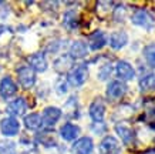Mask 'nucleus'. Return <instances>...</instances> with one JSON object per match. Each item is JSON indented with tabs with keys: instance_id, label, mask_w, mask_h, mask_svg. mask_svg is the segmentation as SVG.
<instances>
[{
	"instance_id": "1a4fd4ad",
	"label": "nucleus",
	"mask_w": 155,
	"mask_h": 154,
	"mask_svg": "<svg viewBox=\"0 0 155 154\" xmlns=\"http://www.w3.org/2000/svg\"><path fill=\"white\" fill-rule=\"evenodd\" d=\"M90 116L95 123H103L104 116H105V104L103 98L97 97L90 106Z\"/></svg>"
},
{
	"instance_id": "f257e3e1",
	"label": "nucleus",
	"mask_w": 155,
	"mask_h": 154,
	"mask_svg": "<svg viewBox=\"0 0 155 154\" xmlns=\"http://www.w3.org/2000/svg\"><path fill=\"white\" fill-rule=\"evenodd\" d=\"M131 22L135 26H140L145 30H151L155 24V19L152 17V14L145 9H137L131 16Z\"/></svg>"
},
{
	"instance_id": "4be33fe9",
	"label": "nucleus",
	"mask_w": 155,
	"mask_h": 154,
	"mask_svg": "<svg viewBox=\"0 0 155 154\" xmlns=\"http://www.w3.org/2000/svg\"><path fill=\"white\" fill-rule=\"evenodd\" d=\"M155 89V74H147L140 80V90L142 93H148Z\"/></svg>"
},
{
	"instance_id": "39448f33",
	"label": "nucleus",
	"mask_w": 155,
	"mask_h": 154,
	"mask_svg": "<svg viewBox=\"0 0 155 154\" xmlns=\"http://www.w3.org/2000/svg\"><path fill=\"white\" fill-rule=\"evenodd\" d=\"M127 91V86L124 83H121L120 80H115V81H111L107 87V97L108 100H120L121 97H124V94Z\"/></svg>"
},
{
	"instance_id": "c85d7f7f",
	"label": "nucleus",
	"mask_w": 155,
	"mask_h": 154,
	"mask_svg": "<svg viewBox=\"0 0 155 154\" xmlns=\"http://www.w3.org/2000/svg\"><path fill=\"white\" fill-rule=\"evenodd\" d=\"M5 26H2V24H0V36H2V34H3V32H5Z\"/></svg>"
},
{
	"instance_id": "bb28decb",
	"label": "nucleus",
	"mask_w": 155,
	"mask_h": 154,
	"mask_svg": "<svg viewBox=\"0 0 155 154\" xmlns=\"http://www.w3.org/2000/svg\"><path fill=\"white\" fill-rule=\"evenodd\" d=\"M57 93L58 94L67 93V83L64 81V80H60V81L57 83Z\"/></svg>"
},
{
	"instance_id": "a211bd4d",
	"label": "nucleus",
	"mask_w": 155,
	"mask_h": 154,
	"mask_svg": "<svg viewBox=\"0 0 155 154\" xmlns=\"http://www.w3.org/2000/svg\"><path fill=\"white\" fill-rule=\"evenodd\" d=\"M128 43V34L125 32H114L111 36H110V46L113 47L114 50H120Z\"/></svg>"
},
{
	"instance_id": "2eb2a0df",
	"label": "nucleus",
	"mask_w": 155,
	"mask_h": 154,
	"mask_svg": "<svg viewBox=\"0 0 155 154\" xmlns=\"http://www.w3.org/2000/svg\"><path fill=\"white\" fill-rule=\"evenodd\" d=\"M88 44L91 50H100L107 44V36L101 30H95L91 36L88 37Z\"/></svg>"
},
{
	"instance_id": "393cba45",
	"label": "nucleus",
	"mask_w": 155,
	"mask_h": 154,
	"mask_svg": "<svg viewBox=\"0 0 155 154\" xmlns=\"http://www.w3.org/2000/svg\"><path fill=\"white\" fill-rule=\"evenodd\" d=\"M111 71H113V67L110 64H104L101 69H100V73H98V79L100 80H105L107 77H110L111 74Z\"/></svg>"
},
{
	"instance_id": "6e6552de",
	"label": "nucleus",
	"mask_w": 155,
	"mask_h": 154,
	"mask_svg": "<svg viewBox=\"0 0 155 154\" xmlns=\"http://www.w3.org/2000/svg\"><path fill=\"white\" fill-rule=\"evenodd\" d=\"M0 130H2V134L12 137V135H16L19 133L20 124L14 117H6L0 121Z\"/></svg>"
},
{
	"instance_id": "ddd939ff",
	"label": "nucleus",
	"mask_w": 155,
	"mask_h": 154,
	"mask_svg": "<svg viewBox=\"0 0 155 154\" xmlns=\"http://www.w3.org/2000/svg\"><path fill=\"white\" fill-rule=\"evenodd\" d=\"M93 150H94V144L90 137H81L73 144V151L75 154H91Z\"/></svg>"
},
{
	"instance_id": "9b49d317",
	"label": "nucleus",
	"mask_w": 155,
	"mask_h": 154,
	"mask_svg": "<svg viewBox=\"0 0 155 154\" xmlns=\"http://www.w3.org/2000/svg\"><path fill=\"white\" fill-rule=\"evenodd\" d=\"M115 71H117V76L120 77V80H124V81H128V80H132L135 77V70L130 63L127 61H118L117 66H115Z\"/></svg>"
},
{
	"instance_id": "a878e982",
	"label": "nucleus",
	"mask_w": 155,
	"mask_h": 154,
	"mask_svg": "<svg viewBox=\"0 0 155 154\" xmlns=\"http://www.w3.org/2000/svg\"><path fill=\"white\" fill-rule=\"evenodd\" d=\"M124 13H125V7H124L122 5L117 6V7H115V10H114V19H115V22H120V20L122 22Z\"/></svg>"
},
{
	"instance_id": "dca6fc26",
	"label": "nucleus",
	"mask_w": 155,
	"mask_h": 154,
	"mask_svg": "<svg viewBox=\"0 0 155 154\" xmlns=\"http://www.w3.org/2000/svg\"><path fill=\"white\" fill-rule=\"evenodd\" d=\"M88 54V47L85 44L84 42H81V40H77L71 44L70 47V53H68V56L75 60V59H83Z\"/></svg>"
},
{
	"instance_id": "f3484780",
	"label": "nucleus",
	"mask_w": 155,
	"mask_h": 154,
	"mask_svg": "<svg viewBox=\"0 0 155 154\" xmlns=\"http://www.w3.org/2000/svg\"><path fill=\"white\" fill-rule=\"evenodd\" d=\"M78 134H80V127L73 124V123H66L60 128V135L66 141H73L74 139L78 137Z\"/></svg>"
},
{
	"instance_id": "c756f323",
	"label": "nucleus",
	"mask_w": 155,
	"mask_h": 154,
	"mask_svg": "<svg viewBox=\"0 0 155 154\" xmlns=\"http://www.w3.org/2000/svg\"><path fill=\"white\" fill-rule=\"evenodd\" d=\"M21 154H34V153H28V151H26V153H21Z\"/></svg>"
},
{
	"instance_id": "7ed1b4c3",
	"label": "nucleus",
	"mask_w": 155,
	"mask_h": 154,
	"mask_svg": "<svg viewBox=\"0 0 155 154\" xmlns=\"http://www.w3.org/2000/svg\"><path fill=\"white\" fill-rule=\"evenodd\" d=\"M17 79H19L20 86L23 89L28 90L36 83V71L28 66H23V67L17 69Z\"/></svg>"
},
{
	"instance_id": "4468645a",
	"label": "nucleus",
	"mask_w": 155,
	"mask_h": 154,
	"mask_svg": "<svg viewBox=\"0 0 155 154\" xmlns=\"http://www.w3.org/2000/svg\"><path fill=\"white\" fill-rule=\"evenodd\" d=\"M27 110V103L23 97H19L13 100L7 106V113L10 114V117H17V116H23Z\"/></svg>"
},
{
	"instance_id": "f8f14e48",
	"label": "nucleus",
	"mask_w": 155,
	"mask_h": 154,
	"mask_svg": "<svg viewBox=\"0 0 155 154\" xmlns=\"http://www.w3.org/2000/svg\"><path fill=\"white\" fill-rule=\"evenodd\" d=\"M61 117V110L57 107H46L44 111H43V116H41V121L44 126L47 127H51L54 126Z\"/></svg>"
},
{
	"instance_id": "b1692460",
	"label": "nucleus",
	"mask_w": 155,
	"mask_h": 154,
	"mask_svg": "<svg viewBox=\"0 0 155 154\" xmlns=\"http://www.w3.org/2000/svg\"><path fill=\"white\" fill-rule=\"evenodd\" d=\"M64 26L70 30H74L78 26V19H77V14L74 12H67L64 16Z\"/></svg>"
},
{
	"instance_id": "0eeeda50",
	"label": "nucleus",
	"mask_w": 155,
	"mask_h": 154,
	"mask_svg": "<svg viewBox=\"0 0 155 154\" xmlns=\"http://www.w3.org/2000/svg\"><path fill=\"white\" fill-rule=\"evenodd\" d=\"M27 61H28V67H31L34 71L43 73V71L47 70V60H46L44 53H41V51H37V53H33L31 56H28Z\"/></svg>"
},
{
	"instance_id": "9d476101",
	"label": "nucleus",
	"mask_w": 155,
	"mask_h": 154,
	"mask_svg": "<svg viewBox=\"0 0 155 154\" xmlns=\"http://www.w3.org/2000/svg\"><path fill=\"white\" fill-rule=\"evenodd\" d=\"M16 93H17V86L13 81V79L10 76L3 77L2 81H0V96L5 100H7V98L13 97Z\"/></svg>"
},
{
	"instance_id": "6ab92c4d",
	"label": "nucleus",
	"mask_w": 155,
	"mask_h": 154,
	"mask_svg": "<svg viewBox=\"0 0 155 154\" xmlns=\"http://www.w3.org/2000/svg\"><path fill=\"white\" fill-rule=\"evenodd\" d=\"M71 66H73V59H71L68 54H63L54 61V69L58 73H67V71L71 69Z\"/></svg>"
},
{
	"instance_id": "423d86ee",
	"label": "nucleus",
	"mask_w": 155,
	"mask_h": 154,
	"mask_svg": "<svg viewBox=\"0 0 155 154\" xmlns=\"http://www.w3.org/2000/svg\"><path fill=\"white\" fill-rule=\"evenodd\" d=\"M115 131L124 144L131 145L135 143V133L130 126L124 124V123H118V124H115Z\"/></svg>"
},
{
	"instance_id": "20e7f679",
	"label": "nucleus",
	"mask_w": 155,
	"mask_h": 154,
	"mask_svg": "<svg viewBox=\"0 0 155 154\" xmlns=\"http://www.w3.org/2000/svg\"><path fill=\"white\" fill-rule=\"evenodd\" d=\"M100 154H121V147L115 137L107 135L100 143Z\"/></svg>"
},
{
	"instance_id": "aec40b11",
	"label": "nucleus",
	"mask_w": 155,
	"mask_h": 154,
	"mask_svg": "<svg viewBox=\"0 0 155 154\" xmlns=\"http://www.w3.org/2000/svg\"><path fill=\"white\" fill-rule=\"evenodd\" d=\"M24 126H26V128H28V130H38V128L43 126L41 116L37 114V113H31V114L26 116L24 117Z\"/></svg>"
},
{
	"instance_id": "f03ea898",
	"label": "nucleus",
	"mask_w": 155,
	"mask_h": 154,
	"mask_svg": "<svg viewBox=\"0 0 155 154\" xmlns=\"http://www.w3.org/2000/svg\"><path fill=\"white\" fill-rule=\"evenodd\" d=\"M88 79V69L85 64H80L77 66L75 69L68 73V83L73 86V87H80L87 81Z\"/></svg>"
},
{
	"instance_id": "5701e85b",
	"label": "nucleus",
	"mask_w": 155,
	"mask_h": 154,
	"mask_svg": "<svg viewBox=\"0 0 155 154\" xmlns=\"http://www.w3.org/2000/svg\"><path fill=\"white\" fill-rule=\"evenodd\" d=\"M142 54L145 57L148 66L152 67V69H155V44H148V46H145L144 50H142Z\"/></svg>"
},
{
	"instance_id": "412c9836",
	"label": "nucleus",
	"mask_w": 155,
	"mask_h": 154,
	"mask_svg": "<svg viewBox=\"0 0 155 154\" xmlns=\"http://www.w3.org/2000/svg\"><path fill=\"white\" fill-rule=\"evenodd\" d=\"M53 133H54V131H41V133L37 135V140L40 141L43 145H46V147H56L57 140Z\"/></svg>"
},
{
	"instance_id": "cd10ccee",
	"label": "nucleus",
	"mask_w": 155,
	"mask_h": 154,
	"mask_svg": "<svg viewBox=\"0 0 155 154\" xmlns=\"http://www.w3.org/2000/svg\"><path fill=\"white\" fill-rule=\"evenodd\" d=\"M144 154H155V149H151V150H147Z\"/></svg>"
}]
</instances>
